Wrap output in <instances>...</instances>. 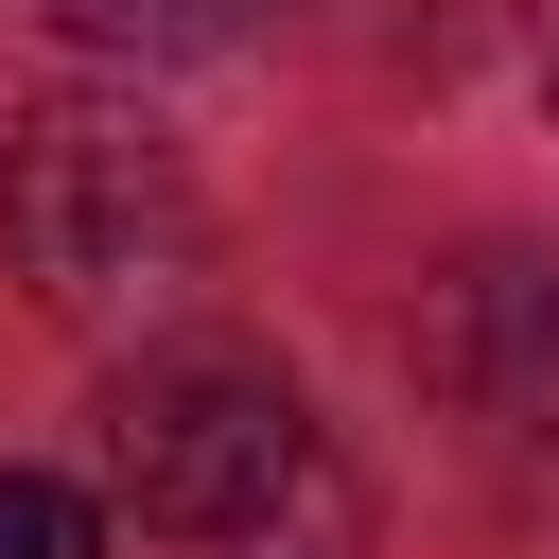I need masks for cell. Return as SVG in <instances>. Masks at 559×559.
I'll list each match as a JSON object with an SVG mask.
<instances>
[{"mask_svg":"<svg viewBox=\"0 0 559 559\" xmlns=\"http://www.w3.org/2000/svg\"><path fill=\"white\" fill-rule=\"evenodd\" d=\"M105 472H122V507L140 524H175V542H245V524H280V507H314L332 524V472H314V402L262 367V349H140L122 384H105Z\"/></svg>","mask_w":559,"mask_h":559,"instance_id":"1","label":"cell"},{"mask_svg":"<svg viewBox=\"0 0 559 559\" xmlns=\"http://www.w3.org/2000/svg\"><path fill=\"white\" fill-rule=\"evenodd\" d=\"M0 227H17V262H35L52 314H122V297H175L210 262V210H192L175 140L122 122V105H35L17 175H0Z\"/></svg>","mask_w":559,"mask_h":559,"instance_id":"2","label":"cell"},{"mask_svg":"<svg viewBox=\"0 0 559 559\" xmlns=\"http://www.w3.org/2000/svg\"><path fill=\"white\" fill-rule=\"evenodd\" d=\"M0 559H105V507L52 472H0Z\"/></svg>","mask_w":559,"mask_h":559,"instance_id":"3","label":"cell"},{"mask_svg":"<svg viewBox=\"0 0 559 559\" xmlns=\"http://www.w3.org/2000/svg\"><path fill=\"white\" fill-rule=\"evenodd\" d=\"M70 35H122V52H192V35H245L262 0H52Z\"/></svg>","mask_w":559,"mask_h":559,"instance_id":"4","label":"cell"},{"mask_svg":"<svg viewBox=\"0 0 559 559\" xmlns=\"http://www.w3.org/2000/svg\"><path fill=\"white\" fill-rule=\"evenodd\" d=\"M542 105H559V17H542Z\"/></svg>","mask_w":559,"mask_h":559,"instance_id":"5","label":"cell"}]
</instances>
